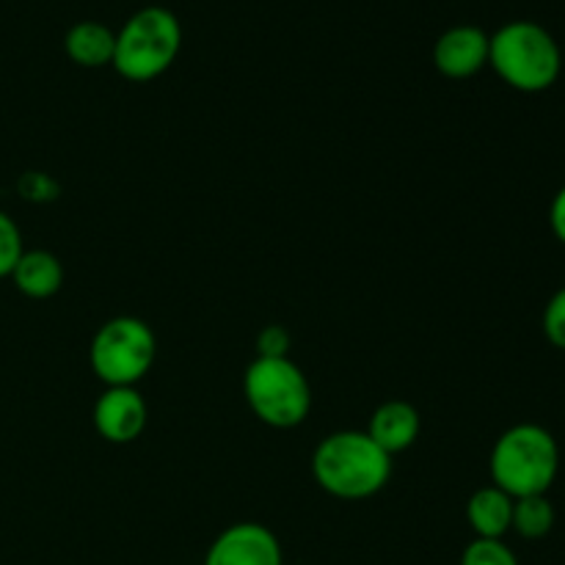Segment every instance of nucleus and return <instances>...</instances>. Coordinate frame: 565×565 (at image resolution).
I'll return each instance as SVG.
<instances>
[{"instance_id": "f257e3e1", "label": "nucleus", "mask_w": 565, "mask_h": 565, "mask_svg": "<svg viewBox=\"0 0 565 565\" xmlns=\"http://www.w3.org/2000/svg\"><path fill=\"white\" fill-rule=\"evenodd\" d=\"M312 478L337 500H370L390 483L392 456L370 439L367 430H337L315 447Z\"/></svg>"}, {"instance_id": "f03ea898", "label": "nucleus", "mask_w": 565, "mask_h": 565, "mask_svg": "<svg viewBox=\"0 0 565 565\" xmlns=\"http://www.w3.org/2000/svg\"><path fill=\"white\" fill-rule=\"evenodd\" d=\"M489 472L491 483L513 500L550 494L561 472V447L544 425L519 423L494 441Z\"/></svg>"}, {"instance_id": "7ed1b4c3", "label": "nucleus", "mask_w": 565, "mask_h": 565, "mask_svg": "<svg viewBox=\"0 0 565 565\" xmlns=\"http://www.w3.org/2000/svg\"><path fill=\"white\" fill-rule=\"evenodd\" d=\"M489 66L511 88L524 94L546 92L563 72L557 39L533 20L505 22L489 42Z\"/></svg>"}, {"instance_id": "20e7f679", "label": "nucleus", "mask_w": 565, "mask_h": 565, "mask_svg": "<svg viewBox=\"0 0 565 565\" xmlns=\"http://www.w3.org/2000/svg\"><path fill=\"white\" fill-rule=\"evenodd\" d=\"M182 47V25L163 6L138 9L116 31L114 66L125 81L149 83L171 70Z\"/></svg>"}, {"instance_id": "39448f33", "label": "nucleus", "mask_w": 565, "mask_h": 565, "mask_svg": "<svg viewBox=\"0 0 565 565\" xmlns=\"http://www.w3.org/2000/svg\"><path fill=\"white\" fill-rule=\"evenodd\" d=\"M243 395L268 428H298L312 412V386L290 356H257L243 373Z\"/></svg>"}, {"instance_id": "423d86ee", "label": "nucleus", "mask_w": 565, "mask_h": 565, "mask_svg": "<svg viewBox=\"0 0 565 565\" xmlns=\"http://www.w3.org/2000/svg\"><path fill=\"white\" fill-rule=\"evenodd\" d=\"M158 340L149 323L132 315L110 318L94 331L88 345L92 373L105 386H136L152 370Z\"/></svg>"}, {"instance_id": "0eeeda50", "label": "nucleus", "mask_w": 565, "mask_h": 565, "mask_svg": "<svg viewBox=\"0 0 565 565\" xmlns=\"http://www.w3.org/2000/svg\"><path fill=\"white\" fill-rule=\"evenodd\" d=\"M202 565H285V552L270 527L237 522L215 535Z\"/></svg>"}, {"instance_id": "6e6552de", "label": "nucleus", "mask_w": 565, "mask_h": 565, "mask_svg": "<svg viewBox=\"0 0 565 565\" xmlns=\"http://www.w3.org/2000/svg\"><path fill=\"white\" fill-rule=\"evenodd\" d=\"M94 430L108 445H132L149 423V408L136 386H105L94 403Z\"/></svg>"}, {"instance_id": "1a4fd4ad", "label": "nucleus", "mask_w": 565, "mask_h": 565, "mask_svg": "<svg viewBox=\"0 0 565 565\" xmlns=\"http://www.w3.org/2000/svg\"><path fill=\"white\" fill-rule=\"evenodd\" d=\"M491 36L478 25H452L436 39L434 66L450 81H467L489 66Z\"/></svg>"}, {"instance_id": "9d476101", "label": "nucleus", "mask_w": 565, "mask_h": 565, "mask_svg": "<svg viewBox=\"0 0 565 565\" xmlns=\"http://www.w3.org/2000/svg\"><path fill=\"white\" fill-rule=\"evenodd\" d=\"M423 430V417L408 401H386L373 412L367 425V436L386 452L397 456L414 447Z\"/></svg>"}, {"instance_id": "9b49d317", "label": "nucleus", "mask_w": 565, "mask_h": 565, "mask_svg": "<svg viewBox=\"0 0 565 565\" xmlns=\"http://www.w3.org/2000/svg\"><path fill=\"white\" fill-rule=\"evenodd\" d=\"M9 279L25 298L44 301L64 287V265L47 248H31V252L25 248Z\"/></svg>"}, {"instance_id": "f8f14e48", "label": "nucleus", "mask_w": 565, "mask_h": 565, "mask_svg": "<svg viewBox=\"0 0 565 565\" xmlns=\"http://www.w3.org/2000/svg\"><path fill=\"white\" fill-rule=\"evenodd\" d=\"M467 522L475 539L505 541L513 522V497L497 489L494 483L475 491L467 502Z\"/></svg>"}, {"instance_id": "ddd939ff", "label": "nucleus", "mask_w": 565, "mask_h": 565, "mask_svg": "<svg viewBox=\"0 0 565 565\" xmlns=\"http://www.w3.org/2000/svg\"><path fill=\"white\" fill-rule=\"evenodd\" d=\"M64 50L72 64L83 66V70H99V66H108L114 61L116 33L97 20L75 22L66 31Z\"/></svg>"}, {"instance_id": "4468645a", "label": "nucleus", "mask_w": 565, "mask_h": 565, "mask_svg": "<svg viewBox=\"0 0 565 565\" xmlns=\"http://www.w3.org/2000/svg\"><path fill=\"white\" fill-rule=\"evenodd\" d=\"M557 513L555 505L546 494L535 497H522V500H513V522L511 530L524 541H541L555 530Z\"/></svg>"}, {"instance_id": "2eb2a0df", "label": "nucleus", "mask_w": 565, "mask_h": 565, "mask_svg": "<svg viewBox=\"0 0 565 565\" xmlns=\"http://www.w3.org/2000/svg\"><path fill=\"white\" fill-rule=\"evenodd\" d=\"M458 565H519L516 552L497 539H475L461 552Z\"/></svg>"}, {"instance_id": "dca6fc26", "label": "nucleus", "mask_w": 565, "mask_h": 565, "mask_svg": "<svg viewBox=\"0 0 565 565\" xmlns=\"http://www.w3.org/2000/svg\"><path fill=\"white\" fill-rule=\"evenodd\" d=\"M22 252H25V246H22L20 226H17V221L9 213L0 210V279L11 276Z\"/></svg>"}, {"instance_id": "f3484780", "label": "nucleus", "mask_w": 565, "mask_h": 565, "mask_svg": "<svg viewBox=\"0 0 565 565\" xmlns=\"http://www.w3.org/2000/svg\"><path fill=\"white\" fill-rule=\"evenodd\" d=\"M544 337L557 351H565V287L555 292L544 307Z\"/></svg>"}, {"instance_id": "a211bd4d", "label": "nucleus", "mask_w": 565, "mask_h": 565, "mask_svg": "<svg viewBox=\"0 0 565 565\" xmlns=\"http://www.w3.org/2000/svg\"><path fill=\"white\" fill-rule=\"evenodd\" d=\"M290 348H292V337L285 326H265V329L257 334V356H268V359L290 356Z\"/></svg>"}, {"instance_id": "6ab92c4d", "label": "nucleus", "mask_w": 565, "mask_h": 565, "mask_svg": "<svg viewBox=\"0 0 565 565\" xmlns=\"http://www.w3.org/2000/svg\"><path fill=\"white\" fill-rule=\"evenodd\" d=\"M550 226L552 232H555L557 241L565 246V185L555 193V199H552L550 204Z\"/></svg>"}]
</instances>
